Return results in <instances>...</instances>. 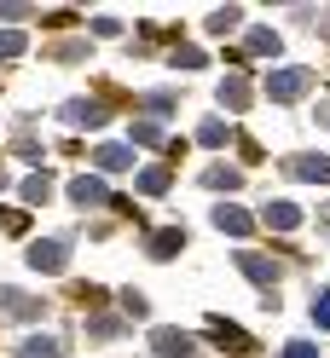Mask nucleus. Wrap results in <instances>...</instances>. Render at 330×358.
I'll list each match as a JSON object with an SVG mask.
<instances>
[{"label": "nucleus", "mask_w": 330, "mask_h": 358, "mask_svg": "<svg viewBox=\"0 0 330 358\" xmlns=\"http://www.w3.org/2000/svg\"><path fill=\"white\" fill-rule=\"evenodd\" d=\"M313 324L330 329V289H319V295H313Z\"/></svg>", "instance_id": "obj_8"}, {"label": "nucleus", "mask_w": 330, "mask_h": 358, "mask_svg": "<svg viewBox=\"0 0 330 358\" xmlns=\"http://www.w3.org/2000/svg\"><path fill=\"white\" fill-rule=\"evenodd\" d=\"M214 220H220V226H232V231H244V226H249V220L238 214V208H214Z\"/></svg>", "instance_id": "obj_9"}, {"label": "nucleus", "mask_w": 330, "mask_h": 358, "mask_svg": "<svg viewBox=\"0 0 330 358\" xmlns=\"http://www.w3.org/2000/svg\"><path fill=\"white\" fill-rule=\"evenodd\" d=\"M99 162H104V168H128V162H134V156H128L122 145H104V150H99Z\"/></svg>", "instance_id": "obj_7"}, {"label": "nucleus", "mask_w": 330, "mask_h": 358, "mask_svg": "<svg viewBox=\"0 0 330 358\" xmlns=\"http://www.w3.org/2000/svg\"><path fill=\"white\" fill-rule=\"evenodd\" d=\"M70 196H76V203H99V196H104V185H99V179H76V185H70Z\"/></svg>", "instance_id": "obj_4"}, {"label": "nucleus", "mask_w": 330, "mask_h": 358, "mask_svg": "<svg viewBox=\"0 0 330 358\" xmlns=\"http://www.w3.org/2000/svg\"><path fill=\"white\" fill-rule=\"evenodd\" d=\"M157 352H168V358L180 352V358H186V352H191V335H180V329H157Z\"/></svg>", "instance_id": "obj_3"}, {"label": "nucleus", "mask_w": 330, "mask_h": 358, "mask_svg": "<svg viewBox=\"0 0 330 358\" xmlns=\"http://www.w3.org/2000/svg\"><path fill=\"white\" fill-rule=\"evenodd\" d=\"M284 358H319V347L313 341H296V347H284Z\"/></svg>", "instance_id": "obj_10"}, {"label": "nucleus", "mask_w": 330, "mask_h": 358, "mask_svg": "<svg viewBox=\"0 0 330 358\" xmlns=\"http://www.w3.org/2000/svg\"><path fill=\"white\" fill-rule=\"evenodd\" d=\"M18 352H24V358H58V347L47 341V335H35V341H24Z\"/></svg>", "instance_id": "obj_6"}, {"label": "nucleus", "mask_w": 330, "mask_h": 358, "mask_svg": "<svg viewBox=\"0 0 330 358\" xmlns=\"http://www.w3.org/2000/svg\"><path fill=\"white\" fill-rule=\"evenodd\" d=\"M18 52H24V41H18V35H0V58H18Z\"/></svg>", "instance_id": "obj_11"}, {"label": "nucleus", "mask_w": 330, "mask_h": 358, "mask_svg": "<svg viewBox=\"0 0 330 358\" xmlns=\"http://www.w3.org/2000/svg\"><path fill=\"white\" fill-rule=\"evenodd\" d=\"M301 87H307V70H278V76L267 81V93H273V99H296Z\"/></svg>", "instance_id": "obj_1"}, {"label": "nucleus", "mask_w": 330, "mask_h": 358, "mask_svg": "<svg viewBox=\"0 0 330 358\" xmlns=\"http://www.w3.org/2000/svg\"><path fill=\"white\" fill-rule=\"evenodd\" d=\"M29 260H35V266H47V272H58V266H64V243H35Z\"/></svg>", "instance_id": "obj_2"}, {"label": "nucleus", "mask_w": 330, "mask_h": 358, "mask_svg": "<svg viewBox=\"0 0 330 358\" xmlns=\"http://www.w3.org/2000/svg\"><path fill=\"white\" fill-rule=\"evenodd\" d=\"M296 220H301V214H296L290 203H278V208H267V226H278V231H290Z\"/></svg>", "instance_id": "obj_5"}]
</instances>
